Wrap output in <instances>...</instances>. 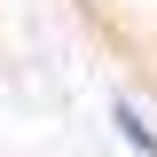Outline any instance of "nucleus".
I'll return each instance as SVG.
<instances>
[{
  "instance_id": "obj_1",
  "label": "nucleus",
  "mask_w": 157,
  "mask_h": 157,
  "mask_svg": "<svg viewBox=\"0 0 157 157\" xmlns=\"http://www.w3.org/2000/svg\"><path fill=\"white\" fill-rule=\"evenodd\" d=\"M102 110H110V126H118V141H126L134 157H157V118L141 110V102L126 94V86H110V94H102Z\"/></svg>"
}]
</instances>
